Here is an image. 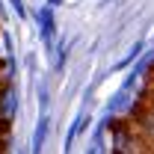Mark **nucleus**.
Masks as SVG:
<instances>
[{
  "mask_svg": "<svg viewBox=\"0 0 154 154\" xmlns=\"http://www.w3.org/2000/svg\"><path fill=\"white\" fill-rule=\"evenodd\" d=\"M148 101H151V110H154V89H151V98H148Z\"/></svg>",
  "mask_w": 154,
  "mask_h": 154,
  "instance_id": "2",
  "label": "nucleus"
},
{
  "mask_svg": "<svg viewBox=\"0 0 154 154\" xmlns=\"http://www.w3.org/2000/svg\"><path fill=\"white\" fill-rule=\"evenodd\" d=\"M15 113H18V95H15L12 86H3L0 89V122L9 125L15 119Z\"/></svg>",
  "mask_w": 154,
  "mask_h": 154,
  "instance_id": "1",
  "label": "nucleus"
}]
</instances>
